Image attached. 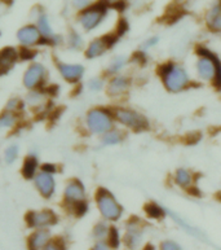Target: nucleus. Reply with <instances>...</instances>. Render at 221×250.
Listing matches in <instances>:
<instances>
[{
    "label": "nucleus",
    "instance_id": "36",
    "mask_svg": "<svg viewBox=\"0 0 221 250\" xmlns=\"http://www.w3.org/2000/svg\"><path fill=\"white\" fill-rule=\"evenodd\" d=\"M90 87L92 90H100L102 87V82L100 79H92L90 82Z\"/></svg>",
    "mask_w": 221,
    "mask_h": 250
},
{
    "label": "nucleus",
    "instance_id": "11",
    "mask_svg": "<svg viewBox=\"0 0 221 250\" xmlns=\"http://www.w3.org/2000/svg\"><path fill=\"white\" fill-rule=\"evenodd\" d=\"M35 183H37V187L39 188L43 196H45V197L52 196L53 190H55V180H53V176L51 174L41 172L37 176Z\"/></svg>",
    "mask_w": 221,
    "mask_h": 250
},
{
    "label": "nucleus",
    "instance_id": "6",
    "mask_svg": "<svg viewBox=\"0 0 221 250\" xmlns=\"http://www.w3.org/2000/svg\"><path fill=\"white\" fill-rule=\"evenodd\" d=\"M116 120L122 122L123 125L128 127H132L135 130H144L147 128V121L143 116H140L137 113L132 110H126V109H118L115 112Z\"/></svg>",
    "mask_w": 221,
    "mask_h": 250
},
{
    "label": "nucleus",
    "instance_id": "4",
    "mask_svg": "<svg viewBox=\"0 0 221 250\" xmlns=\"http://www.w3.org/2000/svg\"><path fill=\"white\" fill-rule=\"evenodd\" d=\"M106 15V4H96L93 7H91L90 9L83 12L82 17H80V21H82V25L84 26V29L87 30H92L94 27L97 26L98 23L101 22L102 19L105 17Z\"/></svg>",
    "mask_w": 221,
    "mask_h": 250
},
{
    "label": "nucleus",
    "instance_id": "14",
    "mask_svg": "<svg viewBox=\"0 0 221 250\" xmlns=\"http://www.w3.org/2000/svg\"><path fill=\"white\" fill-rule=\"evenodd\" d=\"M17 60V52L13 48H4L0 51V75L11 70Z\"/></svg>",
    "mask_w": 221,
    "mask_h": 250
},
{
    "label": "nucleus",
    "instance_id": "26",
    "mask_svg": "<svg viewBox=\"0 0 221 250\" xmlns=\"http://www.w3.org/2000/svg\"><path fill=\"white\" fill-rule=\"evenodd\" d=\"M16 122V117L9 113V114H3L0 117V127H12Z\"/></svg>",
    "mask_w": 221,
    "mask_h": 250
},
{
    "label": "nucleus",
    "instance_id": "15",
    "mask_svg": "<svg viewBox=\"0 0 221 250\" xmlns=\"http://www.w3.org/2000/svg\"><path fill=\"white\" fill-rule=\"evenodd\" d=\"M61 74L66 81L69 82H76L79 79L82 78L84 69L80 65H66V63H60L58 65Z\"/></svg>",
    "mask_w": 221,
    "mask_h": 250
},
{
    "label": "nucleus",
    "instance_id": "30",
    "mask_svg": "<svg viewBox=\"0 0 221 250\" xmlns=\"http://www.w3.org/2000/svg\"><path fill=\"white\" fill-rule=\"evenodd\" d=\"M83 44L82 38L79 37L76 33H72L70 34V47L73 48H80Z\"/></svg>",
    "mask_w": 221,
    "mask_h": 250
},
{
    "label": "nucleus",
    "instance_id": "2",
    "mask_svg": "<svg viewBox=\"0 0 221 250\" xmlns=\"http://www.w3.org/2000/svg\"><path fill=\"white\" fill-rule=\"evenodd\" d=\"M98 209L106 219L118 220L122 215V208L115 201V198L106 189H100L97 193Z\"/></svg>",
    "mask_w": 221,
    "mask_h": 250
},
{
    "label": "nucleus",
    "instance_id": "42",
    "mask_svg": "<svg viewBox=\"0 0 221 250\" xmlns=\"http://www.w3.org/2000/svg\"><path fill=\"white\" fill-rule=\"evenodd\" d=\"M145 250H157L155 248L153 247V245H147V248H145Z\"/></svg>",
    "mask_w": 221,
    "mask_h": 250
},
{
    "label": "nucleus",
    "instance_id": "16",
    "mask_svg": "<svg viewBox=\"0 0 221 250\" xmlns=\"http://www.w3.org/2000/svg\"><path fill=\"white\" fill-rule=\"evenodd\" d=\"M128 81L124 77H116L110 82L109 84V94L110 95H119L123 91L127 90Z\"/></svg>",
    "mask_w": 221,
    "mask_h": 250
},
{
    "label": "nucleus",
    "instance_id": "13",
    "mask_svg": "<svg viewBox=\"0 0 221 250\" xmlns=\"http://www.w3.org/2000/svg\"><path fill=\"white\" fill-rule=\"evenodd\" d=\"M18 41L25 45H33L40 42V31L34 26H25L17 34Z\"/></svg>",
    "mask_w": 221,
    "mask_h": 250
},
{
    "label": "nucleus",
    "instance_id": "18",
    "mask_svg": "<svg viewBox=\"0 0 221 250\" xmlns=\"http://www.w3.org/2000/svg\"><path fill=\"white\" fill-rule=\"evenodd\" d=\"M208 25L214 30H221V9L220 7H214L208 13Z\"/></svg>",
    "mask_w": 221,
    "mask_h": 250
},
{
    "label": "nucleus",
    "instance_id": "25",
    "mask_svg": "<svg viewBox=\"0 0 221 250\" xmlns=\"http://www.w3.org/2000/svg\"><path fill=\"white\" fill-rule=\"evenodd\" d=\"M122 140V135L118 131H110L104 136V143L105 144H116Z\"/></svg>",
    "mask_w": 221,
    "mask_h": 250
},
{
    "label": "nucleus",
    "instance_id": "17",
    "mask_svg": "<svg viewBox=\"0 0 221 250\" xmlns=\"http://www.w3.org/2000/svg\"><path fill=\"white\" fill-rule=\"evenodd\" d=\"M108 48L105 44V42L102 41V39H97V41H94L91 43L90 48L87 51V57H90V59H93V57H97L100 55L104 53V51Z\"/></svg>",
    "mask_w": 221,
    "mask_h": 250
},
{
    "label": "nucleus",
    "instance_id": "41",
    "mask_svg": "<svg viewBox=\"0 0 221 250\" xmlns=\"http://www.w3.org/2000/svg\"><path fill=\"white\" fill-rule=\"evenodd\" d=\"M87 4H88V1H75V5H78V7H84Z\"/></svg>",
    "mask_w": 221,
    "mask_h": 250
},
{
    "label": "nucleus",
    "instance_id": "28",
    "mask_svg": "<svg viewBox=\"0 0 221 250\" xmlns=\"http://www.w3.org/2000/svg\"><path fill=\"white\" fill-rule=\"evenodd\" d=\"M17 154H18V148L16 146H9L7 149V152H5V160H7V162L12 164V162L17 158Z\"/></svg>",
    "mask_w": 221,
    "mask_h": 250
},
{
    "label": "nucleus",
    "instance_id": "29",
    "mask_svg": "<svg viewBox=\"0 0 221 250\" xmlns=\"http://www.w3.org/2000/svg\"><path fill=\"white\" fill-rule=\"evenodd\" d=\"M124 62H126V59H124V57H118V59H115V60L111 62L109 71L110 73H116V71L119 70V69H122V67H123Z\"/></svg>",
    "mask_w": 221,
    "mask_h": 250
},
{
    "label": "nucleus",
    "instance_id": "5",
    "mask_svg": "<svg viewBox=\"0 0 221 250\" xmlns=\"http://www.w3.org/2000/svg\"><path fill=\"white\" fill-rule=\"evenodd\" d=\"M163 81H165L166 87H167L169 91L177 92V91L183 90V88L186 86L189 79H187L186 71H185L183 67L172 66L171 67V70L163 77Z\"/></svg>",
    "mask_w": 221,
    "mask_h": 250
},
{
    "label": "nucleus",
    "instance_id": "34",
    "mask_svg": "<svg viewBox=\"0 0 221 250\" xmlns=\"http://www.w3.org/2000/svg\"><path fill=\"white\" fill-rule=\"evenodd\" d=\"M75 209H76V214H78V215H83V214L86 213V210H87L86 202L82 201V202H78V204H75Z\"/></svg>",
    "mask_w": 221,
    "mask_h": 250
},
{
    "label": "nucleus",
    "instance_id": "21",
    "mask_svg": "<svg viewBox=\"0 0 221 250\" xmlns=\"http://www.w3.org/2000/svg\"><path fill=\"white\" fill-rule=\"evenodd\" d=\"M109 228L106 226L105 223H98L96 227H94V231H93V235L94 237L98 240V241H104L105 237H108L109 235Z\"/></svg>",
    "mask_w": 221,
    "mask_h": 250
},
{
    "label": "nucleus",
    "instance_id": "9",
    "mask_svg": "<svg viewBox=\"0 0 221 250\" xmlns=\"http://www.w3.org/2000/svg\"><path fill=\"white\" fill-rule=\"evenodd\" d=\"M51 233L47 229H39L34 232L29 239V248L30 250H44L49 245Z\"/></svg>",
    "mask_w": 221,
    "mask_h": 250
},
{
    "label": "nucleus",
    "instance_id": "38",
    "mask_svg": "<svg viewBox=\"0 0 221 250\" xmlns=\"http://www.w3.org/2000/svg\"><path fill=\"white\" fill-rule=\"evenodd\" d=\"M43 170H44V172H47V174H51V172L56 171V166H55V165H44V166H43Z\"/></svg>",
    "mask_w": 221,
    "mask_h": 250
},
{
    "label": "nucleus",
    "instance_id": "19",
    "mask_svg": "<svg viewBox=\"0 0 221 250\" xmlns=\"http://www.w3.org/2000/svg\"><path fill=\"white\" fill-rule=\"evenodd\" d=\"M37 161L35 157H29L26 161H25V164H23V168H22V174L25 178L27 179H30L33 178L37 171Z\"/></svg>",
    "mask_w": 221,
    "mask_h": 250
},
{
    "label": "nucleus",
    "instance_id": "8",
    "mask_svg": "<svg viewBox=\"0 0 221 250\" xmlns=\"http://www.w3.org/2000/svg\"><path fill=\"white\" fill-rule=\"evenodd\" d=\"M44 67L39 65V63H35L33 66H30L27 69L26 74H25V78H23V83L25 86L29 87V88H34L37 87L39 83L41 82V79L44 77Z\"/></svg>",
    "mask_w": 221,
    "mask_h": 250
},
{
    "label": "nucleus",
    "instance_id": "35",
    "mask_svg": "<svg viewBox=\"0 0 221 250\" xmlns=\"http://www.w3.org/2000/svg\"><path fill=\"white\" fill-rule=\"evenodd\" d=\"M37 52H33V51H29V49H22L21 51V57L23 60H30V59H34Z\"/></svg>",
    "mask_w": 221,
    "mask_h": 250
},
{
    "label": "nucleus",
    "instance_id": "27",
    "mask_svg": "<svg viewBox=\"0 0 221 250\" xmlns=\"http://www.w3.org/2000/svg\"><path fill=\"white\" fill-rule=\"evenodd\" d=\"M158 250H181V247L175 241H171V240H166L159 245V249Z\"/></svg>",
    "mask_w": 221,
    "mask_h": 250
},
{
    "label": "nucleus",
    "instance_id": "37",
    "mask_svg": "<svg viewBox=\"0 0 221 250\" xmlns=\"http://www.w3.org/2000/svg\"><path fill=\"white\" fill-rule=\"evenodd\" d=\"M44 250H65L60 243H49V245Z\"/></svg>",
    "mask_w": 221,
    "mask_h": 250
},
{
    "label": "nucleus",
    "instance_id": "20",
    "mask_svg": "<svg viewBox=\"0 0 221 250\" xmlns=\"http://www.w3.org/2000/svg\"><path fill=\"white\" fill-rule=\"evenodd\" d=\"M145 209H147V213L149 217L155 218V219H162L165 217V210L162 209L161 206L155 205V204H149Z\"/></svg>",
    "mask_w": 221,
    "mask_h": 250
},
{
    "label": "nucleus",
    "instance_id": "32",
    "mask_svg": "<svg viewBox=\"0 0 221 250\" xmlns=\"http://www.w3.org/2000/svg\"><path fill=\"white\" fill-rule=\"evenodd\" d=\"M91 250H110V247L106 241H97Z\"/></svg>",
    "mask_w": 221,
    "mask_h": 250
},
{
    "label": "nucleus",
    "instance_id": "31",
    "mask_svg": "<svg viewBox=\"0 0 221 250\" xmlns=\"http://www.w3.org/2000/svg\"><path fill=\"white\" fill-rule=\"evenodd\" d=\"M8 110H16V109H21V101L18 99H13L8 103L7 105Z\"/></svg>",
    "mask_w": 221,
    "mask_h": 250
},
{
    "label": "nucleus",
    "instance_id": "39",
    "mask_svg": "<svg viewBox=\"0 0 221 250\" xmlns=\"http://www.w3.org/2000/svg\"><path fill=\"white\" fill-rule=\"evenodd\" d=\"M135 60L140 61V62H145V56H144V53H141V52L136 53Z\"/></svg>",
    "mask_w": 221,
    "mask_h": 250
},
{
    "label": "nucleus",
    "instance_id": "10",
    "mask_svg": "<svg viewBox=\"0 0 221 250\" xmlns=\"http://www.w3.org/2000/svg\"><path fill=\"white\" fill-rule=\"evenodd\" d=\"M65 197L69 202H73V204H78V202H82L83 198H84V187L83 184L78 180H73L68 184L66 190H65Z\"/></svg>",
    "mask_w": 221,
    "mask_h": 250
},
{
    "label": "nucleus",
    "instance_id": "33",
    "mask_svg": "<svg viewBox=\"0 0 221 250\" xmlns=\"http://www.w3.org/2000/svg\"><path fill=\"white\" fill-rule=\"evenodd\" d=\"M128 29L127 21L126 20H120V22L118 23V35H123Z\"/></svg>",
    "mask_w": 221,
    "mask_h": 250
},
{
    "label": "nucleus",
    "instance_id": "7",
    "mask_svg": "<svg viewBox=\"0 0 221 250\" xmlns=\"http://www.w3.org/2000/svg\"><path fill=\"white\" fill-rule=\"evenodd\" d=\"M27 223L30 227L40 228L43 229L47 226L56 223V215L52 211L44 210V211H33V213L27 214Z\"/></svg>",
    "mask_w": 221,
    "mask_h": 250
},
{
    "label": "nucleus",
    "instance_id": "24",
    "mask_svg": "<svg viewBox=\"0 0 221 250\" xmlns=\"http://www.w3.org/2000/svg\"><path fill=\"white\" fill-rule=\"evenodd\" d=\"M108 244L112 249L119 247V233L116 231V228H110L109 235H108Z\"/></svg>",
    "mask_w": 221,
    "mask_h": 250
},
{
    "label": "nucleus",
    "instance_id": "40",
    "mask_svg": "<svg viewBox=\"0 0 221 250\" xmlns=\"http://www.w3.org/2000/svg\"><path fill=\"white\" fill-rule=\"evenodd\" d=\"M157 38H153V39H150V41L147 42V47H150V45H153L154 43H157Z\"/></svg>",
    "mask_w": 221,
    "mask_h": 250
},
{
    "label": "nucleus",
    "instance_id": "3",
    "mask_svg": "<svg viewBox=\"0 0 221 250\" xmlns=\"http://www.w3.org/2000/svg\"><path fill=\"white\" fill-rule=\"evenodd\" d=\"M87 122L91 131H93L96 134H102L111 128V117L108 112L102 109H94L90 112L87 117Z\"/></svg>",
    "mask_w": 221,
    "mask_h": 250
},
{
    "label": "nucleus",
    "instance_id": "23",
    "mask_svg": "<svg viewBox=\"0 0 221 250\" xmlns=\"http://www.w3.org/2000/svg\"><path fill=\"white\" fill-rule=\"evenodd\" d=\"M190 182H191V176L186 170H183V168H181V170H179V171L176 172V183L179 184V186L185 187V186H187Z\"/></svg>",
    "mask_w": 221,
    "mask_h": 250
},
{
    "label": "nucleus",
    "instance_id": "1",
    "mask_svg": "<svg viewBox=\"0 0 221 250\" xmlns=\"http://www.w3.org/2000/svg\"><path fill=\"white\" fill-rule=\"evenodd\" d=\"M198 53L203 56L198 62L199 75L203 79H214L215 86L221 88V62L219 59L204 48L198 49Z\"/></svg>",
    "mask_w": 221,
    "mask_h": 250
},
{
    "label": "nucleus",
    "instance_id": "22",
    "mask_svg": "<svg viewBox=\"0 0 221 250\" xmlns=\"http://www.w3.org/2000/svg\"><path fill=\"white\" fill-rule=\"evenodd\" d=\"M39 31H40L43 35L45 37H52V29L49 26V22H48V19H47V16L41 15L39 17Z\"/></svg>",
    "mask_w": 221,
    "mask_h": 250
},
{
    "label": "nucleus",
    "instance_id": "12",
    "mask_svg": "<svg viewBox=\"0 0 221 250\" xmlns=\"http://www.w3.org/2000/svg\"><path fill=\"white\" fill-rule=\"evenodd\" d=\"M141 239H143V231L141 228H139V226L135 223H131L128 226L127 233L124 236V243L129 249H136L139 247L140 243H141Z\"/></svg>",
    "mask_w": 221,
    "mask_h": 250
}]
</instances>
